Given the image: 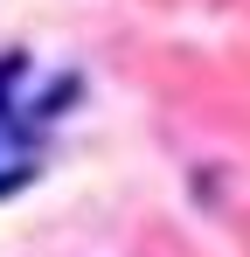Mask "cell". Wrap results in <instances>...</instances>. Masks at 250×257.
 <instances>
[{
  "label": "cell",
  "instance_id": "cell-1",
  "mask_svg": "<svg viewBox=\"0 0 250 257\" xmlns=\"http://www.w3.org/2000/svg\"><path fill=\"white\" fill-rule=\"evenodd\" d=\"M21 139H28V125L0 118V195H14V188H28V181H35V160L21 153Z\"/></svg>",
  "mask_w": 250,
  "mask_h": 257
}]
</instances>
